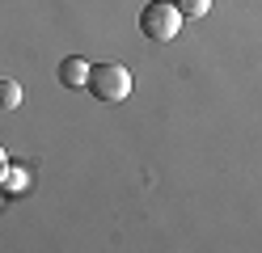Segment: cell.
I'll return each mask as SVG.
<instances>
[{
  "label": "cell",
  "mask_w": 262,
  "mask_h": 253,
  "mask_svg": "<svg viewBox=\"0 0 262 253\" xmlns=\"http://www.w3.org/2000/svg\"><path fill=\"white\" fill-rule=\"evenodd\" d=\"M0 202H5V190H0Z\"/></svg>",
  "instance_id": "8"
},
{
  "label": "cell",
  "mask_w": 262,
  "mask_h": 253,
  "mask_svg": "<svg viewBox=\"0 0 262 253\" xmlns=\"http://www.w3.org/2000/svg\"><path fill=\"white\" fill-rule=\"evenodd\" d=\"M26 169H17V165H5V173H0V190H9V194H21L26 190Z\"/></svg>",
  "instance_id": "5"
},
{
  "label": "cell",
  "mask_w": 262,
  "mask_h": 253,
  "mask_svg": "<svg viewBox=\"0 0 262 253\" xmlns=\"http://www.w3.org/2000/svg\"><path fill=\"white\" fill-rule=\"evenodd\" d=\"M85 89H89L97 101H106V106H119V101L131 97L136 76H131L123 63H97V67H89V84H85Z\"/></svg>",
  "instance_id": "1"
},
{
  "label": "cell",
  "mask_w": 262,
  "mask_h": 253,
  "mask_svg": "<svg viewBox=\"0 0 262 253\" xmlns=\"http://www.w3.org/2000/svg\"><path fill=\"white\" fill-rule=\"evenodd\" d=\"M89 59H80V55H68V59H63L59 63V80L63 84H68V89H85V84H89Z\"/></svg>",
  "instance_id": "3"
},
{
  "label": "cell",
  "mask_w": 262,
  "mask_h": 253,
  "mask_svg": "<svg viewBox=\"0 0 262 253\" xmlns=\"http://www.w3.org/2000/svg\"><path fill=\"white\" fill-rule=\"evenodd\" d=\"M5 165H9V152H5V144H0V173H5Z\"/></svg>",
  "instance_id": "7"
},
{
  "label": "cell",
  "mask_w": 262,
  "mask_h": 253,
  "mask_svg": "<svg viewBox=\"0 0 262 253\" xmlns=\"http://www.w3.org/2000/svg\"><path fill=\"white\" fill-rule=\"evenodd\" d=\"M21 106V84L13 76H0V110H17Z\"/></svg>",
  "instance_id": "4"
},
{
  "label": "cell",
  "mask_w": 262,
  "mask_h": 253,
  "mask_svg": "<svg viewBox=\"0 0 262 253\" xmlns=\"http://www.w3.org/2000/svg\"><path fill=\"white\" fill-rule=\"evenodd\" d=\"M182 9L173 5V0H148V9L140 13V34L148 42H173L178 30H182Z\"/></svg>",
  "instance_id": "2"
},
{
  "label": "cell",
  "mask_w": 262,
  "mask_h": 253,
  "mask_svg": "<svg viewBox=\"0 0 262 253\" xmlns=\"http://www.w3.org/2000/svg\"><path fill=\"white\" fill-rule=\"evenodd\" d=\"M178 9H182V17H203L211 9V0H173Z\"/></svg>",
  "instance_id": "6"
}]
</instances>
